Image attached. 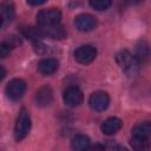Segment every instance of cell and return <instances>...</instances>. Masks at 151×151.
<instances>
[{
  "instance_id": "17",
  "label": "cell",
  "mask_w": 151,
  "mask_h": 151,
  "mask_svg": "<svg viewBox=\"0 0 151 151\" xmlns=\"http://www.w3.org/2000/svg\"><path fill=\"white\" fill-rule=\"evenodd\" d=\"M130 144H131V147L134 150H147L151 146L150 139H143L137 137H132L130 140Z\"/></svg>"
},
{
  "instance_id": "16",
  "label": "cell",
  "mask_w": 151,
  "mask_h": 151,
  "mask_svg": "<svg viewBox=\"0 0 151 151\" xmlns=\"http://www.w3.org/2000/svg\"><path fill=\"white\" fill-rule=\"evenodd\" d=\"M72 147L76 150H85L90 147V138L85 134H77L72 139Z\"/></svg>"
},
{
  "instance_id": "19",
  "label": "cell",
  "mask_w": 151,
  "mask_h": 151,
  "mask_svg": "<svg viewBox=\"0 0 151 151\" xmlns=\"http://www.w3.org/2000/svg\"><path fill=\"white\" fill-rule=\"evenodd\" d=\"M9 48H14V47H17L18 45H20V39L18 38V37H14V35H12V37H9V39L8 40H6V41H4Z\"/></svg>"
},
{
  "instance_id": "20",
  "label": "cell",
  "mask_w": 151,
  "mask_h": 151,
  "mask_svg": "<svg viewBox=\"0 0 151 151\" xmlns=\"http://www.w3.org/2000/svg\"><path fill=\"white\" fill-rule=\"evenodd\" d=\"M9 47L5 44V42H1V45H0V57L1 58H6L7 57V54L9 53Z\"/></svg>"
},
{
  "instance_id": "11",
  "label": "cell",
  "mask_w": 151,
  "mask_h": 151,
  "mask_svg": "<svg viewBox=\"0 0 151 151\" xmlns=\"http://www.w3.org/2000/svg\"><path fill=\"white\" fill-rule=\"evenodd\" d=\"M53 99V91L50 86L40 87L35 93V103L39 106H48Z\"/></svg>"
},
{
  "instance_id": "14",
  "label": "cell",
  "mask_w": 151,
  "mask_h": 151,
  "mask_svg": "<svg viewBox=\"0 0 151 151\" xmlns=\"http://www.w3.org/2000/svg\"><path fill=\"white\" fill-rule=\"evenodd\" d=\"M139 64L146 63L151 58V46L146 41H139L136 46V55Z\"/></svg>"
},
{
  "instance_id": "10",
  "label": "cell",
  "mask_w": 151,
  "mask_h": 151,
  "mask_svg": "<svg viewBox=\"0 0 151 151\" xmlns=\"http://www.w3.org/2000/svg\"><path fill=\"white\" fill-rule=\"evenodd\" d=\"M1 27L4 28L7 24H9L15 14V6L12 0H4L1 2Z\"/></svg>"
},
{
  "instance_id": "1",
  "label": "cell",
  "mask_w": 151,
  "mask_h": 151,
  "mask_svg": "<svg viewBox=\"0 0 151 151\" xmlns=\"http://www.w3.org/2000/svg\"><path fill=\"white\" fill-rule=\"evenodd\" d=\"M116 61L119 65V67L129 74H133L139 66V61L137 60V58L132 55L127 50L119 51L116 54Z\"/></svg>"
},
{
  "instance_id": "22",
  "label": "cell",
  "mask_w": 151,
  "mask_h": 151,
  "mask_svg": "<svg viewBox=\"0 0 151 151\" xmlns=\"http://www.w3.org/2000/svg\"><path fill=\"white\" fill-rule=\"evenodd\" d=\"M143 0H123V2L127 6H134V5H138L140 4Z\"/></svg>"
},
{
  "instance_id": "5",
  "label": "cell",
  "mask_w": 151,
  "mask_h": 151,
  "mask_svg": "<svg viewBox=\"0 0 151 151\" xmlns=\"http://www.w3.org/2000/svg\"><path fill=\"white\" fill-rule=\"evenodd\" d=\"M5 91H6V94H7V97L9 99L19 100L24 96V93L26 91V83L22 79H18V78L12 79L6 85Z\"/></svg>"
},
{
  "instance_id": "6",
  "label": "cell",
  "mask_w": 151,
  "mask_h": 151,
  "mask_svg": "<svg viewBox=\"0 0 151 151\" xmlns=\"http://www.w3.org/2000/svg\"><path fill=\"white\" fill-rule=\"evenodd\" d=\"M110 104V97L104 91H96L88 98V105L94 111H104L107 109Z\"/></svg>"
},
{
  "instance_id": "12",
  "label": "cell",
  "mask_w": 151,
  "mask_h": 151,
  "mask_svg": "<svg viewBox=\"0 0 151 151\" xmlns=\"http://www.w3.org/2000/svg\"><path fill=\"white\" fill-rule=\"evenodd\" d=\"M122 125H123V123H122V120H120L119 118L111 117V118H107L106 120L103 122L100 129H101V132H103L104 134L110 136V134L117 133V132L120 130Z\"/></svg>"
},
{
  "instance_id": "8",
  "label": "cell",
  "mask_w": 151,
  "mask_h": 151,
  "mask_svg": "<svg viewBox=\"0 0 151 151\" xmlns=\"http://www.w3.org/2000/svg\"><path fill=\"white\" fill-rule=\"evenodd\" d=\"M38 29H39V33H40L41 38L45 37V38L61 40L66 37V31L60 24L52 25V26H39L38 25Z\"/></svg>"
},
{
  "instance_id": "9",
  "label": "cell",
  "mask_w": 151,
  "mask_h": 151,
  "mask_svg": "<svg viewBox=\"0 0 151 151\" xmlns=\"http://www.w3.org/2000/svg\"><path fill=\"white\" fill-rule=\"evenodd\" d=\"M76 27L81 32H90L97 26V18L88 13H81L74 19Z\"/></svg>"
},
{
  "instance_id": "13",
  "label": "cell",
  "mask_w": 151,
  "mask_h": 151,
  "mask_svg": "<svg viewBox=\"0 0 151 151\" xmlns=\"http://www.w3.org/2000/svg\"><path fill=\"white\" fill-rule=\"evenodd\" d=\"M59 63L54 58H45L38 63V71L42 74H53L58 70Z\"/></svg>"
},
{
  "instance_id": "18",
  "label": "cell",
  "mask_w": 151,
  "mask_h": 151,
  "mask_svg": "<svg viewBox=\"0 0 151 151\" xmlns=\"http://www.w3.org/2000/svg\"><path fill=\"white\" fill-rule=\"evenodd\" d=\"M90 6L96 11H105L111 6L112 0H88Z\"/></svg>"
},
{
  "instance_id": "15",
  "label": "cell",
  "mask_w": 151,
  "mask_h": 151,
  "mask_svg": "<svg viewBox=\"0 0 151 151\" xmlns=\"http://www.w3.org/2000/svg\"><path fill=\"white\" fill-rule=\"evenodd\" d=\"M132 137L150 139L151 138V122H142L133 126Z\"/></svg>"
},
{
  "instance_id": "23",
  "label": "cell",
  "mask_w": 151,
  "mask_h": 151,
  "mask_svg": "<svg viewBox=\"0 0 151 151\" xmlns=\"http://www.w3.org/2000/svg\"><path fill=\"white\" fill-rule=\"evenodd\" d=\"M0 71H1V74H0V80H2V79H4V77H5V74H6V72H5V68H4L2 66H0Z\"/></svg>"
},
{
  "instance_id": "3",
  "label": "cell",
  "mask_w": 151,
  "mask_h": 151,
  "mask_svg": "<svg viewBox=\"0 0 151 151\" xmlns=\"http://www.w3.org/2000/svg\"><path fill=\"white\" fill-rule=\"evenodd\" d=\"M61 19V12L57 8L41 9L37 14V22L39 26H52L58 25Z\"/></svg>"
},
{
  "instance_id": "4",
  "label": "cell",
  "mask_w": 151,
  "mask_h": 151,
  "mask_svg": "<svg viewBox=\"0 0 151 151\" xmlns=\"http://www.w3.org/2000/svg\"><path fill=\"white\" fill-rule=\"evenodd\" d=\"M97 50L91 45H81L74 51V59L83 65H87L96 59Z\"/></svg>"
},
{
  "instance_id": "21",
  "label": "cell",
  "mask_w": 151,
  "mask_h": 151,
  "mask_svg": "<svg viewBox=\"0 0 151 151\" xmlns=\"http://www.w3.org/2000/svg\"><path fill=\"white\" fill-rule=\"evenodd\" d=\"M27 4H29L31 6H40L44 2H46V0H26Z\"/></svg>"
},
{
  "instance_id": "2",
  "label": "cell",
  "mask_w": 151,
  "mask_h": 151,
  "mask_svg": "<svg viewBox=\"0 0 151 151\" xmlns=\"http://www.w3.org/2000/svg\"><path fill=\"white\" fill-rule=\"evenodd\" d=\"M31 130V117L29 113L25 110L21 109L19 112V116L17 118V123L14 126V138L15 140L20 142L24 138H26V136L28 134Z\"/></svg>"
},
{
  "instance_id": "7",
  "label": "cell",
  "mask_w": 151,
  "mask_h": 151,
  "mask_svg": "<svg viewBox=\"0 0 151 151\" xmlns=\"http://www.w3.org/2000/svg\"><path fill=\"white\" fill-rule=\"evenodd\" d=\"M63 99H64V103L67 106L76 107V106H79L83 103L84 96H83V92L77 86H68L64 91Z\"/></svg>"
}]
</instances>
